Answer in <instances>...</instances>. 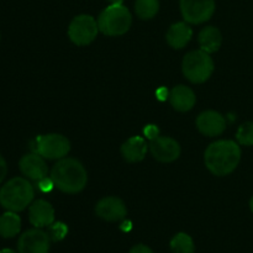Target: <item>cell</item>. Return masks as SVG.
<instances>
[{"instance_id": "ac0fdd59", "label": "cell", "mask_w": 253, "mask_h": 253, "mask_svg": "<svg viewBox=\"0 0 253 253\" xmlns=\"http://www.w3.org/2000/svg\"><path fill=\"white\" fill-rule=\"evenodd\" d=\"M199 46L200 49H203L207 53L211 54L219 51L222 43L221 32L217 27L215 26H207L199 32Z\"/></svg>"}, {"instance_id": "e0dca14e", "label": "cell", "mask_w": 253, "mask_h": 253, "mask_svg": "<svg viewBox=\"0 0 253 253\" xmlns=\"http://www.w3.org/2000/svg\"><path fill=\"white\" fill-rule=\"evenodd\" d=\"M193 30L187 22H175L168 29L166 39L172 48H184L192 40Z\"/></svg>"}, {"instance_id": "3957f363", "label": "cell", "mask_w": 253, "mask_h": 253, "mask_svg": "<svg viewBox=\"0 0 253 253\" xmlns=\"http://www.w3.org/2000/svg\"><path fill=\"white\" fill-rule=\"evenodd\" d=\"M34 197L32 184L21 177L12 178L0 189V204L9 211H22L31 205Z\"/></svg>"}, {"instance_id": "4316f807", "label": "cell", "mask_w": 253, "mask_h": 253, "mask_svg": "<svg viewBox=\"0 0 253 253\" xmlns=\"http://www.w3.org/2000/svg\"><path fill=\"white\" fill-rule=\"evenodd\" d=\"M7 173V166H6V161L4 160L1 155H0V183L5 179Z\"/></svg>"}, {"instance_id": "7a4b0ae2", "label": "cell", "mask_w": 253, "mask_h": 253, "mask_svg": "<svg viewBox=\"0 0 253 253\" xmlns=\"http://www.w3.org/2000/svg\"><path fill=\"white\" fill-rule=\"evenodd\" d=\"M51 179L54 187L67 194L82 192L88 183L85 168L76 158H61L51 170Z\"/></svg>"}, {"instance_id": "30bf717a", "label": "cell", "mask_w": 253, "mask_h": 253, "mask_svg": "<svg viewBox=\"0 0 253 253\" xmlns=\"http://www.w3.org/2000/svg\"><path fill=\"white\" fill-rule=\"evenodd\" d=\"M148 147L153 157L163 163L174 162L180 156L179 143L168 136H157L156 138H152Z\"/></svg>"}, {"instance_id": "2e32d148", "label": "cell", "mask_w": 253, "mask_h": 253, "mask_svg": "<svg viewBox=\"0 0 253 253\" xmlns=\"http://www.w3.org/2000/svg\"><path fill=\"white\" fill-rule=\"evenodd\" d=\"M147 142L141 136H132L121 146V155L124 160L130 163L141 162L147 153Z\"/></svg>"}, {"instance_id": "7c38bea8", "label": "cell", "mask_w": 253, "mask_h": 253, "mask_svg": "<svg viewBox=\"0 0 253 253\" xmlns=\"http://www.w3.org/2000/svg\"><path fill=\"white\" fill-rule=\"evenodd\" d=\"M197 127L200 133L209 137L221 135L226 128V121L220 113L215 110H207L199 114L197 119Z\"/></svg>"}, {"instance_id": "83f0119b", "label": "cell", "mask_w": 253, "mask_h": 253, "mask_svg": "<svg viewBox=\"0 0 253 253\" xmlns=\"http://www.w3.org/2000/svg\"><path fill=\"white\" fill-rule=\"evenodd\" d=\"M108 2H110V5L113 4H123L124 0H106Z\"/></svg>"}, {"instance_id": "4fadbf2b", "label": "cell", "mask_w": 253, "mask_h": 253, "mask_svg": "<svg viewBox=\"0 0 253 253\" xmlns=\"http://www.w3.org/2000/svg\"><path fill=\"white\" fill-rule=\"evenodd\" d=\"M19 167L27 179L35 180V182H39L42 178L47 177V173H48V167L44 162V158L36 152L25 155L20 160Z\"/></svg>"}, {"instance_id": "7402d4cb", "label": "cell", "mask_w": 253, "mask_h": 253, "mask_svg": "<svg viewBox=\"0 0 253 253\" xmlns=\"http://www.w3.org/2000/svg\"><path fill=\"white\" fill-rule=\"evenodd\" d=\"M236 140L242 146H253V123L242 124L236 132Z\"/></svg>"}, {"instance_id": "603a6c76", "label": "cell", "mask_w": 253, "mask_h": 253, "mask_svg": "<svg viewBox=\"0 0 253 253\" xmlns=\"http://www.w3.org/2000/svg\"><path fill=\"white\" fill-rule=\"evenodd\" d=\"M48 229V235L52 241H62L67 236V234H68V226L61 221L53 222L52 225H49Z\"/></svg>"}, {"instance_id": "52a82bcc", "label": "cell", "mask_w": 253, "mask_h": 253, "mask_svg": "<svg viewBox=\"0 0 253 253\" xmlns=\"http://www.w3.org/2000/svg\"><path fill=\"white\" fill-rule=\"evenodd\" d=\"M98 21L91 15L82 14L74 17L68 27V36L77 46H86L98 36Z\"/></svg>"}, {"instance_id": "9a60e30c", "label": "cell", "mask_w": 253, "mask_h": 253, "mask_svg": "<svg viewBox=\"0 0 253 253\" xmlns=\"http://www.w3.org/2000/svg\"><path fill=\"white\" fill-rule=\"evenodd\" d=\"M169 101L173 109L180 113H185L194 108L197 96L189 86L177 85L170 90Z\"/></svg>"}, {"instance_id": "8fae6325", "label": "cell", "mask_w": 253, "mask_h": 253, "mask_svg": "<svg viewBox=\"0 0 253 253\" xmlns=\"http://www.w3.org/2000/svg\"><path fill=\"white\" fill-rule=\"evenodd\" d=\"M95 212L100 219L109 222L121 221L127 215L126 205L120 198L105 197L98 202L95 207Z\"/></svg>"}, {"instance_id": "44dd1931", "label": "cell", "mask_w": 253, "mask_h": 253, "mask_svg": "<svg viewBox=\"0 0 253 253\" xmlns=\"http://www.w3.org/2000/svg\"><path fill=\"white\" fill-rule=\"evenodd\" d=\"M160 10V0H136L135 11L142 20H150L157 15Z\"/></svg>"}, {"instance_id": "277c9868", "label": "cell", "mask_w": 253, "mask_h": 253, "mask_svg": "<svg viewBox=\"0 0 253 253\" xmlns=\"http://www.w3.org/2000/svg\"><path fill=\"white\" fill-rule=\"evenodd\" d=\"M132 16L123 4H113L100 12L98 17L99 31L106 36H121L130 30Z\"/></svg>"}, {"instance_id": "f546056e", "label": "cell", "mask_w": 253, "mask_h": 253, "mask_svg": "<svg viewBox=\"0 0 253 253\" xmlns=\"http://www.w3.org/2000/svg\"><path fill=\"white\" fill-rule=\"evenodd\" d=\"M250 209H251V211L253 212V197L251 198V200H250Z\"/></svg>"}, {"instance_id": "d4e9b609", "label": "cell", "mask_w": 253, "mask_h": 253, "mask_svg": "<svg viewBox=\"0 0 253 253\" xmlns=\"http://www.w3.org/2000/svg\"><path fill=\"white\" fill-rule=\"evenodd\" d=\"M128 253H153V251L150 249V247L146 246V245L138 244V245H135Z\"/></svg>"}, {"instance_id": "f1b7e54d", "label": "cell", "mask_w": 253, "mask_h": 253, "mask_svg": "<svg viewBox=\"0 0 253 253\" xmlns=\"http://www.w3.org/2000/svg\"><path fill=\"white\" fill-rule=\"evenodd\" d=\"M0 253H19V252H15L14 250H10V249H2L0 250Z\"/></svg>"}, {"instance_id": "5b68a950", "label": "cell", "mask_w": 253, "mask_h": 253, "mask_svg": "<svg viewBox=\"0 0 253 253\" xmlns=\"http://www.w3.org/2000/svg\"><path fill=\"white\" fill-rule=\"evenodd\" d=\"M182 71L185 78L194 84H202L211 77L214 61L203 49H195L187 53L182 62Z\"/></svg>"}, {"instance_id": "5bb4252c", "label": "cell", "mask_w": 253, "mask_h": 253, "mask_svg": "<svg viewBox=\"0 0 253 253\" xmlns=\"http://www.w3.org/2000/svg\"><path fill=\"white\" fill-rule=\"evenodd\" d=\"M30 222L35 227H48L54 222V209L51 203L43 199H39L31 203L29 209Z\"/></svg>"}, {"instance_id": "6da1fadb", "label": "cell", "mask_w": 253, "mask_h": 253, "mask_svg": "<svg viewBox=\"0 0 253 253\" xmlns=\"http://www.w3.org/2000/svg\"><path fill=\"white\" fill-rule=\"evenodd\" d=\"M241 161V148L232 140H219L205 150L204 162L215 175L224 177L234 172Z\"/></svg>"}, {"instance_id": "484cf974", "label": "cell", "mask_w": 253, "mask_h": 253, "mask_svg": "<svg viewBox=\"0 0 253 253\" xmlns=\"http://www.w3.org/2000/svg\"><path fill=\"white\" fill-rule=\"evenodd\" d=\"M158 132H160V131H158V128L156 127L155 125H148V126H146L145 133H146V136H147V137L150 138V140H152V138L157 137Z\"/></svg>"}, {"instance_id": "d6986e66", "label": "cell", "mask_w": 253, "mask_h": 253, "mask_svg": "<svg viewBox=\"0 0 253 253\" xmlns=\"http://www.w3.org/2000/svg\"><path fill=\"white\" fill-rule=\"evenodd\" d=\"M21 230V219L15 211H9L0 216V236L4 239H12L19 235Z\"/></svg>"}, {"instance_id": "8992f818", "label": "cell", "mask_w": 253, "mask_h": 253, "mask_svg": "<svg viewBox=\"0 0 253 253\" xmlns=\"http://www.w3.org/2000/svg\"><path fill=\"white\" fill-rule=\"evenodd\" d=\"M34 146V152L39 153L44 160H61L71 151V142L61 133L37 136Z\"/></svg>"}, {"instance_id": "9c48e42d", "label": "cell", "mask_w": 253, "mask_h": 253, "mask_svg": "<svg viewBox=\"0 0 253 253\" xmlns=\"http://www.w3.org/2000/svg\"><path fill=\"white\" fill-rule=\"evenodd\" d=\"M49 246L51 237L39 227L25 231L17 241L19 253H48Z\"/></svg>"}, {"instance_id": "cb8c5ba5", "label": "cell", "mask_w": 253, "mask_h": 253, "mask_svg": "<svg viewBox=\"0 0 253 253\" xmlns=\"http://www.w3.org/2000/svg\"><path fill=\"white\" fill-rule=\"evenodd\" d=\"M37 187H39V189L41 190L42 193H48V192H51L52 189H53L54 183H53V180L51 179V177H49V178L44 177V178H42V179H40L39 182H37Z\"/></svg>"}, {"instance_id": "ba28073f", "label": "cell", "mask_w": 253, "mask_h": 253, "mask_svg": "<svg viewBox=\"0 0 253 253\" xmlns=\"http://www.w3.org/2000/svg\"><path fill=\"white\" fill-rule=\"evenodd\" d=\"M180 12L188 24H203L215 12L214 0H180Z\"/></svg>"}, {"instance_id": "ffe728a7", "label": "cell", "mask_w": 253, "mask_h": 253, "mask_svg": "<svg viewBox=\"0 0 253 253\" xmlns=\"http://www.w3.org/2000/svg\"><path fill=\"white\" fill-rule=\"evenodd\" d=\"M170 250L173 253H194L195 245L192 237L185 232L174 235L170 240Z\"/></svg>"}]
</instances>
